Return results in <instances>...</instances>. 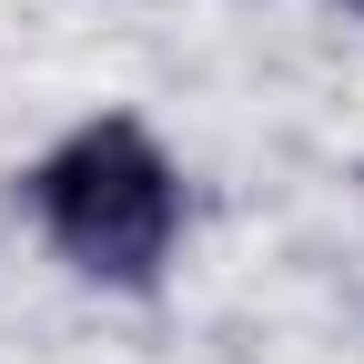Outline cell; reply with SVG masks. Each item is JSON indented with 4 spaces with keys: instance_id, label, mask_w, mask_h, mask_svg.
<instances>
[{
    "instance_id": "obj_1",
    "label": "cell",
    "mask_w": 364,
    "mask_h": 364,
    "mask_svg": "<svg viewBox=\"0 0 364 364\" xmlns=\"http://www.w3.org/2000/svg\"><path fill=\"white\" fill-rule=\"evenodd\" d=\"M21 203H31V223L51 233V253L71 273L122 284V294L162 284V263L182 243V172H172V152L132 112L71 122L61 142L21 172Z\"/></svg>"
},
{
    "instance_id": "obj_2",
    "label": "cell",
    "mask_w": 364,
    "mask_h": 364,
    "mask_svg": "<svg viewBox=\"0 0 364 364\" xmlns=\"http://www.w3.org/2000/svg\"><path fill=\"white\" fill-rule=\"evenodd\" d=\"M344 11H354V21H364V0H344Z\"/></svg>"
}]
</instances>
